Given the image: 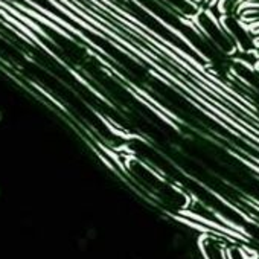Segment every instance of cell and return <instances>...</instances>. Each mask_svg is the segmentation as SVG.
Listing matches in <instances>:
<instances>
[{"instance_id": "1", "label": "cell", "mask_w": 259, "mask_h": 259, "mask_svg": "<svg viewBox=\"0 0 259 259\" xmlns=\"http://www.w3.org/2000/svg\"><path fill=\"white\" fill-rule=\"evenodd\" d=\"M195 23L198 25V29L203 32V37L218 51L227 55H233L236 51L235 43L227 35V32L223 29L221 23L209 13V11H198L194 17Z\"/></svg>"}, {"instance_id": "6", "label": "cell", "mask_w": 259, "mask_h": 259, "mask_svg": "<svg viewBox=\"0 0 259 259\" xmlns=\"http://www.w3.org/2000/svg\"><path fill=\"white\" fill-rule=\"evenodd\" d=\"M197 2H198V0H197Z\"/></svg>"}, {"instance_id": "3", "label": "cell", "mask_w": 259, "mask_h": 259, "mask_svg": "<svg viewBox=\"0 0 259 259\" xmlns=\"http://www.w3.org/2000/svg\"><path fill=\"white\" fill-rule=\"evenodd\" d=\"M200 247H201L204 259H229L227 247L217 236L204 235L200 239Z\"/></svg>"}, {"instance_id": "4", "label": "cell", "mask_w": 259, "mask_h": 259, "mask_svg": "<svg viewBox=\"0 0 259 259\" xmlns=\"http://www.w3.org/2000/svg\"><path fill=\"white\" fill-rule=\"evenodd\" d=\"M227 254H229V259H250L245 250H242L239 245H229Z\"/></svg>"}, {"instance_id": "2", "label": "cell", "mask_w": 259, "mask_h": 259, "mask_svg": "<svg viewBox=\"0 0 259 259\" xmlns=\"http://www.w3.org/2000/svg\"><path fill=\"white\" fill-rule=\"evenodd\" d=\"M221 26L227 32V35L232 38V41L236 46V51L239 52H254L257 48L254 34L251 28H248L241 19H236L235 16H224L221 19Z\"/></svg>"}, {"instance_id": "5", "label": "cell", "mask_w": 259, "mask_h": 259, "mask_svg": "<svg viewBox=\"0 0 259 259\" xmlns=\"http://www.w3.org/2000/svg\"><path fill=\"white\" fill-rule=\"evenodd\" d=\"M256 70H257V73H259V64L256 66Z\"/></svg>"}]
</instances>
